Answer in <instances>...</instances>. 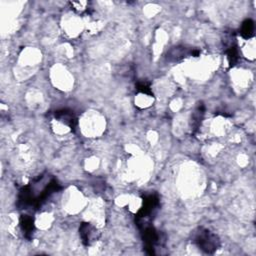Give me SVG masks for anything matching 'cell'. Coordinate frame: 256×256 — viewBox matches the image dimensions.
Listing matches in <instances>:
<instances>
[{
    "instance_id": "7",
    "label": "cell",
    "mask_w": 256,
    "mask_h": 256,
    "mask_svg": "<svg viewBox=\"0 0 256 256\" xmlns=\"http://www.w3.org/2000/svg\"><path fill=\"white\" fill-rule=\"evenodd\" d=\"M19 224H20V228H21V231L23 232L24 237L27 238L28 240H30L35 231L34 219L30 215L24 214V215H21Z\"/></svg>"
},
{
    "instance_id": "10",
    "label": "cell",
    "mask_w": 256,
    "mask_h": 256,
    "mask_svg": "<svg viewBox=\"0 0 256 256\" xmlns=\"http://www.w3.org/2000/svg\"><path fill=\"white\" fill-rule=\"evenodd\" d=\"M226 55H227V61L230 67L235 66L239 61V50L235 45H231L227 49Z\"/></svg>"
},
{
    "instance_id": "1",
    "label": "cell",
    "mask_w": 256,
    "mask_h": 256,
    "mask_svg": "<svg viewBox=\"0 0 256 256\" xmlns=\"http://www.w3.org/2000/svg\"><path fill=\"white\" fill-rule=\"evenodd\" d=\"M59 189L60 184L55 177L48 174L39 175L31 183L20 189L17 206L20 209H39Z\"/></svg>"
},
{
    "instance_id": "3",
    "label": "cell",
    "mask_w": 256,
    "mask_h": 256,
    "mask_svg": "<svg viewBox=\"0 0 256 256\" xmlns=\"http://www.w3.org/2000/svg\"><path fill=\"white\" fill-rule=\"evenodd\" d=\"M160 205V200L157 194L150 193L144 196L142 207L135 217V222L138 228L150 224V220L156 214Z\"/></svg>"
},
{
    "instance_id": "11",
    "label": "cell",
    "mask_w": 256,
    "mask_h": 256,
    "mask_svg": "<svg viewBox=\"0 0 256 256\" xmlns=\"http://www.w3.org/2000/svg\"><path fill=\"white\" fill-rule=\"evenodd\" d=\"M136 90L144 95H147V96H153V92H152V89L149 85V83L145 82V81H142V82H138L136 84Z\"/></svg>"
},
{
    "instance_id": "4",
    "label": "cell",
    "mask_w": 256,
    "mask_h": 256,
    "mask_svg": "<svg viewBox=\"0 0 256 256\" xmlns=\"http://www.w3.org/2000/svg\"><path fill=\"white\" fill-rule=\"evenodd\" d=\"M139 229L141 231V236L146 253L149 255H156L158 253L157 251L164 247L165 239L162 237L159 231H157L150 224H147Z\"/></svg>"
},
{
    "instance_id": "2",
    "label": "cell",
    "mask_w": 256,
    "mask_h": 256,
    "mask_svg": "<svg viewBox=\"0 0 256 256\" xmlns=\"http://www.w3.org/2000/svg\"><path fill=\"white\" fill-rule=\"evenodd\" d=\"M192 242L207 254L216 252L221 244L219 237L204 227H198L192 232Z\"/></svg>"
},
{
    "instance_id": "12",
    "label": "cell",
    "mask_w": 256,
    "mask_h": 256,
    "mask_svg": "<svg viewBox=\"0 0 256 256\" xmlns=\"http://www.w3.org/2000/svg\"><path fill=\"white\" fill-rule=\"evenodd\" d=\"M71 8L78 13H84L88 11V2L81 1V2H70Z\"/></svg>"
},
{
    "instance_id": "9",
    "label": "cell",
    "mask_w": 256,
    "mask_h": 256,
    "mask_svg": "<svg viewBox=\"0 0 256 256\" xmlns=\"http://www.w3.org/2000/svg\"><path fill=\"white\" fill-rule=\"evenodd\" d=\"M254 31H255L254 21L252 19H246L242 22L239 33L244 39H250L254 36Z\"/></svg>"
},
{
    "instance_id": "8",
    "label": "cell",
    "mask_w": 256,
    "mask_h": 256,
    "mask_svg": "<svg viewBox=\"0 0 256 256\" xmlns=\"http://www.w3.org/2000/svg\"><path fill=\"white\" fill-rule=\"evenodd\" d=\"M204 113H205L204 104L203 103H199L197 105V107L195 108V110H194V112L192 114V118H191V127H192L193 133H195L198 130V128L200 127L202 119H203V116H204Z\"/></svg>"
},
{
    "instance_id": "6",
    "label": "cell",
    "mask_w": 256,
    "mask_h": 256,
    "mask_svg": "<svg viewBox=\"0 0 256 256\" xmlns=\"http://www.w3.org/2000/svg\"><path fill=\"white\" fill-rule=\"evenodd\" d=\"M53 115L56 120L62 122L64 125L68 126L71 130L74 129L77 125V117L75 113L70 109L63 108V109L56 110L54 111Z\"/></svg>"
},
{
    "instance_id": "5",
    "label": "cell",
    "mask_w": 256,
    "mask_h": 256,
    "mask_svg": "<svg viewBox=\"0 0 256 256\" xmlns=\"http://www.w3.org/2000/svg\"><path fill=\"white\" fill-rule=\"evenodd\" d=\"M79 236L84 246L88 247L98 241L100 233L98 229L89 222H83L79 227Z\"/></svg>"
}]
</instances>
